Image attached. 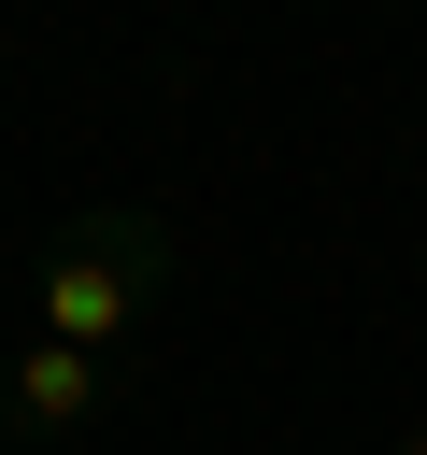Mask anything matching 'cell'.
<instances>
[{
	"label": "cell",
	"instance_id": "cell-3",
	"mask_svg": "<svg viewBox=\"0 0 427 455\" xmlns=\"http://www.w3.org/2000/svg\"><path fill=\"white\" fill-rule=\"evenodd\" d=\"M399 455H427V427H413V441H399Z\"/></svg>",
	"mask_w": 427,
	"mask_h": 455
},
{
	"label": "cell",
	"instance_id": "cell-1",
	"mask_svg": "<svg viewBox=\"0 0 427 455\" xmlns=\"http://www.w3.org/2000/svg\"><path fill=\"white\" fill-rule=\"evenodd\" d=\"M157 284H171V228H157L142 199H100V213H71V228L28 256V313H43V341H71V355H128L142 313H157Z\"/></svg>",
	"mask_w": 427,
	"mask_h": 455
},
{
	"label": "cell",
	"instance_id": "cell-2",
	"mask_svg": "<svg viewBox=\"0 0 427 455\" xmlns=\"http://www.w3.org/2000/svg\"><path fill=\"white\" fill-rule=\"evenodd\" d=\"M100 412H114V355H71V341H14V355H0V441L57 455V441H85Z\"/></svg>",
	"mask_w": 427,
	"mask_h": 455
},
{
	"label": "cell",
	"instance_id": "cell-4",
	"mask_svg": "<svg viewBox=\"0 0 427 455\" xmlns=\"http://www.w3.org/2000/svg\"><path fill=\"white\" fill-rule=\"evenodd\" d=\"M0 355H14V341H0Z\"/></svg>",
	"mask_w": 427,
	"mask_h": 455
}]
</instances>
